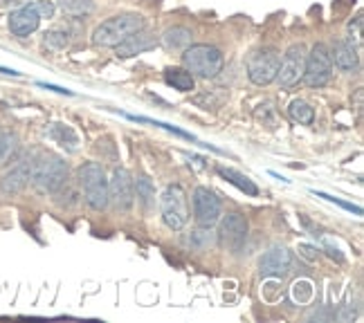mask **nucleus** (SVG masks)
<instances>
[{
	"mask_svg": "<svg viewBox=\"0 0 364 323\" xmlns=\"http://www.w3.org/2000/svg\"><path fill=\"white\" fill-rule=\"evenodd\" d=\"M108 198L113 200L117 212H129L135 202V180L126 168H115L108 182Z\"/></svg>",
	"mask_w": 364,
	"mask_h": 323,
	"instance_id": "nucleus-8",
	"label": "nucleus"
},
{
	"mask_svg": "<svg viewBox=\"0 0 364 323\" xmlns=\"http://www.w3.org/2000/svg\"><path fill=\"white\" fill-rule=\"evenodd\" d=\"M218 236H220V241L225 245L239 249L245 243V238H247V220L241 214H228L220 222Z\"/></svg>",
	"mask_w": 364,
	"mask_h": 323,
	"instance_id": "nucleus-12",
	"label": "nucleus"
},
{
	"mask_svg": "<svg viewBox=\"0 0 364 323\" xmlns=\"http://www.w3.org/2000/svg\"><path fill=\"white\" fill-rule=\"evenodd\" d=\"M34 9L38 11V16H41V18H52V16H54V5L48 3V0H41V3H36Z\"/></svg>",
	"mask_w": 364,
	"mask_h": 323,
	"instance_id": "nucleus-28",
	"label": "nucleus"
},
{
	"mask_svg": "<svg viewBox=\"0 0 364 323\" xmlns=\"http://www.w3.org/2000/svg\"><path fill=\"white\" fill-rule=\"evenodd\" d=\"M144 30V18L139 13H124V16H113L104 21L92 34V43L97 48H117L122 40L131 34Z\"/></svg>",
	"mask_w": 364,
	"mask_h": 323,
	"instance_id": "nucleus-1",
	"label": "nucleus"
},
{
	"mask_svg": "<svg viewBox=\"0 0 364 323\" xmlns=\"http://www.w3.org/2000/svg\"><path fill=\"white\" fill-rule=\"evenodd\" d=\"M317 195H319V198L328 200V202H335L338 207L346 209V212H351V214H355V216H362V209H360V207H355V204H351V202H344V200H340V198H333V195H326V193H317Z\"/></svg>",
	"mask_w": 364,
	"mask_h": 323,
	"instance_id": "nucleus-27",
	"label": "nucleus"
},
{
	"mask_svg": "<svg viewBox=\"0 0 364 323\" xmlns=\"http://www.w3.org/2000/svg\"><path fill=\"white\" fill-rule=\"evenodd\" d=\"M135 189H137V198L142 202L146 209L156 202V187H153V182L146 177V175H139L137 182H135Z\"/></svg>",
	"mask_w": 364,
	"mask_h": 323,
	"instance_id": "nucleus-25",
	"label": "nucleus"
},
{
	"mask_svg": "<svg viewBox=\"0 0 364 323\" xmlns=\"http://www.w3.org/2000/svg\"><path fill=\"white\" fill-rule=\"evenodd\" d=\"M193 216L200 227H214L220 220V200L214 191L207 187H198L193 191Z\"/></svg>",
	"mask_w": 364,
	"mask_h": 323,
	"instance_id": "nucleus-9",
	"label": "nucleus"
},
{
	"mask_svg": "<svg viewBox=\"0 0 364 323\" xmlns=\"http://www.w3.org/2000/svg\"><path fill=\"white\" fill-rule=\"evenodd\" d=\"M290 265H292V254L282 247V245H277L272 249H268L265 254L261 256L259 261V274L261 276H286L290 272Z\"/></svg>",
	"mask_w": 364,
	"mask_h": 323,
	"instance_id": "nucleus-11",
	"label": "nucleus"
},
{
	"mask_svg": "<svg viewBox=\"0 0 364 323\" xmlns=\"http://www.w3.org/2000/svg\"><path fill=\"white\" fill-rule=\"evenodd\" d=\"M162 45L166 50H176V52H185L191 45V32L187 27H171L162 34Z\"/></svg>",
	"mask_w": 364,
	"mask_h": 323,
	"instance_id": "nucleus-17",
	"label": "nucleus"
},
{
	"mask_svg": "<svg viewBox=\"0 0 364 323\" xmlns=\"http://www.w3.org/2000/svg\"><path fill=\"white\" fill-rule=\"evenodd\" d=\"M216 234L212 231V227H200V229H196L191 231V236L187 238V243L191 245V249L196 251H205L209 247H214L216 245Z\"/></svg>",
	"mask_w": 364,
	"mask_h": 323,
	"instance_id": "nucleus-21",
	"label": "nucleus"
},
{
	"mask_svg": "<svg viewBox=\"0 0 364 323\" xmlns=\"http://www.w3.org/2000/svg\"><path fill=\"white\" fill-rule=\"evenodd\" d=\"M304 67H306V52L304 45H292L288 48V52L284 54V61L279 63V72L277 79L282 81L284 88H292L297 86L304 77Z\"/></svg>",
	"mask_w": 364,
	"mask_h": 323,
	"instance_id": "nucleus-10",
	"label": "nucleus"
},
{
	"mask_svg": "<svg viewBox=\"0 0 364 323\" xmlns=\"http://www.w3.org/2000/svg\"><path fill=\"white\" fill-rule=\"evenodd\" d=\"M38 23H41V16L34 9V5H25L9 16V30L16 36H30L32 32L38 30Z\"/></svg>",
	"mask_w": 364,
	"mask_h": 323,
	"instance_id": "nucleus-13",
	"label": "nucleus"
},
{
	"mask_svg": "<svg viewBox=\"0 0 364 323\" xmlns=\"http://www.w3.org/2000/svg\"><path fill=\"white\" fill-rule=\"evenodd\" d=\"M32 177V164L30 162H21L18 166H14L9 173L0 177V193L3 195H16L21 193L27 182Z\"/></svg>",
	"mask_w": 364,
	"mask_h": 323,
	"instance_id": "nucleus-14",
	"label": "nucleus"
},
{
	"mask_svg": "<svg viewBox=\"0 0 364 323\" xmlns=\"http://www.w3.org/2000/svg\"><path fill=\"white\" fill-rule=\"evenodd\" d=\"M288 115L292 121H297V124H304V126H311L313 119H315V110L308 106L306 102L301 99H295L290 106H288Z\"/></svg>",
	"mask_w": 364,
	"mask_h": 323,
	"instance_id": "nucleus-23",
	"label": "nucleus"
},
{
	"mask_svg": "<svg viewBox=\"0 0 364 323\" xmlns=\"http://www.w3.org/2000/svg\"><path fill=\"white\" fill-rule=\"evenodd\" d=\"M18 150V137L14 133L0 131V164H7Z\"/></svg>",
	"mask_w": 364,
	"mask_h": 323,
	"instance_id": "nucleus-24",
	"label": "nucleus"
},
{
	"mask_svg": "<svg viewBox=\"0 0 364 323\" xmlns=\"http://www.w3.org/2000/svg\"><path fill=\"white\" fill-rule=\"evenodd\" d=\"M160 212L162 220L169 229L180 231L189 220V207H187V193L180 185L166 187L160 198Z\"/></svg>",
	"mask_w": 364,
	"mask_h": 323,
	"instance_id": "nucleus-5",
	"label": "nucleus"
},
{
	"mask_svg": "<svg viewBox=\"0 0 364 323\" xmlns=\"http://www.w3.org/2000/svg\"><path fill=\"white\" fill-rule=\"evenodd\" d=\"M182 63H185V67L193 77L214 79L220 75L225 59H223L220 50L214 45H189L182 52Z\"/></svg>",
	"mask_w": 364,
	"mask_h": 323,
	"instance_id": "nucleus-2",
	"label": "nucleus"
},
{
	"mask_svg": "<svg viewBox=\"0 0 364 323\" xmlns=\"http://www.w3.org/2000/svg\"><path fill=\"white\" fill-rule=\"evenodd\" d=\"M68 177V164L57 158V155H43L36 164H32V182L38 191L43 193H54L57 189L63 187V182Z\"/></svg>",
	"mask_w": 364,
	"mask_h": 323,
	"instance_id": "nucleus-4",
	"label": "nucleus"
},
{
	"mask_svg": "<svg viewBox=\"0 0 364 323\" xmlns=\"http://www.w3.org/2000/svg\"><path fill=\"white\" fill-rule=\"evenodd\" d=\"M348 34H351V40L355 38L358 43H362V16H358L355 23H351V27H348Z\"/></svg>",
	"mask_w": 364,
	"mask_h": 323,
	"instance_id": "nucleus-29",
	"label": "nucleus"
},
{
	"mask_svg": "<svg viewBox=\"0 0 364 323\" xmlns=\"http://www.w3.org/2000/svg\"><path fill=\"white\" fill-rule=\"evenodd\" d=\"M279 54L274 50H259L247 59V77L255 86H268L279 72Z\"/></svg>",
	"mask_w": 364,
	"mask_h": 323,
	"instance_id": "nucleus-7",
	"label": "nucleus"
},
{
	"mask_svg": "<svg viewBox=\"0 0 364 323\" xmlns=\"http://www.w3.org/2000/svg\"><path fill=\"white\" fill-rule=\"evenodd\" d=\"M9 3H21V0H0V5H9Z\"/></svg>",
	"mask_w": 364,
	"mask_h": 323,
	"instance_id": "nucleus-31",
	"label": "nucleus"
},
{
	"mask_svg": "<svg viewBox=\"0 0 364 323\" xmlns=\"http://www.w3.org/2000/svg\"><path fill=\"white\" fill-rule=\"evenodd\" d=\"M164 81L169 83V86H173L176 90H180V92H189L196 86L193 75L189 72V70H182V67L164 70Z\"/></svg>",
	"mask_w": 364,
	"mask_h": 323,
	"instance_id": "nucleus-18",
	"label": "nucleus"
},
{
	"mask_svg": "<svg viewBox=\"0 0 364 323\" xmlns=\"http://www.w3.org/2000/svg\"><path fill=\"white\" fill-rule=\"evenodd\" d=\"M156 36L149 34V32H135L131 34L126 40H122V43L117 45V56H122V59H129V56H135V54H142L151 48H156Z\"/></svg>",
	"mask_w": 364,
	"mask_h": 323,
	"instance_id": "nucleus-15",
	"label": "nucleus"
},
{
	"mask_svg": "<svg viewBox=\"0 0 364 323\" xmlns=\"http://www.w3.org/2000/svg\"><path fill=\"white\" fill-rule=\"evenodd\" d=\"M299 251H301V254H304L308 261H315V258H317V251H315L311 245H299Z\"/></svg>",
	"mask_w": 364,
	"mask_h": 323,
	"instance_id": "nucleus-30",
	"label": "nucleus"
},
{
	"mask_svg": "<svg viewBox=\"0 0 364 323\" xmlns=\"http://www.w3.org/2000/svg\"><path fill=\"white\" fill-rule=\"evenodd\" d=\"M48 135H50L57 144H61L63 148H68V150H77L79 137H77V133H75L73 128H70V126L52 124V126H50V131H48Z\"/></svg>",
	"mask_w": 364,
	"mask_h": 323,
	"instance_id": "nucleus-20",
	"label": "nucleus"
},
{
	"mask_svg": "<svg viewBox=\"0 0 364 323\" xmlns=\"http://www.w3.org/2000/svg\"><path fill=\"white\" fill-rule=\"evenodd\" d=\"M59 3V9L68 16H88V13L95 9V3L92 0H57Z\"/></svg>",
	"mask_w": 364,
	"mask_h": 323,
	"instance_id": "nucleus-22",
	"label": "nucleus"
},
{
	"mask_svg": "<svg viewBox=\"0 0 364 323\" xmlns=\"http://www.w3.org/2000/svg\"><path fill=\"white\" fill-rule=\"evenodd\" d=\"M331 59L340 70H355L358 67V50L353 48V43H348V40H340V43L335 45Z\"/></svg>",
	"mask_w": 364,
	"mask_h": 323,
	"instance_id": "nucleus-16",
	"label": "nucleus"
},
{
	"mask_svg": "<svg viewBox=\"0 0 364 323\" xmlns=\"http://www.w3.org/2000/svg\"><path fill=\"white\" fill-rule=\"evenodd\" d=\"M333 77V59L324 43H317L306 59L301 81L308 88H324Z\"/></svg>",
	"mask_w": 364,
	"mask_h": 323,
	"instance_id": "nucleus-6",
	"label": "nucleus"
},
{
	"mask_svg": "<svg viewBox=\"0 0 364 323\" xmlns=\"http://www.w3.org/2000/svg\"><path fill=\"white\" fill-rule=\"evenodd\" d=\"M79 185L86 195V202L95 209V212H104L108 207V180L104 175L102 164L86 162L79 168Z\"/></svg>",
	"mask_w": 364,
	"mask_h": 323,
	"instance_id": "nucleus-3",
	"label": "nucleus"
},
{
	"mask_svg": "<svg viewBox=\"0 0 364 323\" xmlns=\"http://www.w3.org/2000/svg\"><path fill=\"white\" fill-rule=\"evenodd\" d=\"M70 43V34L65 30H50L46 34V48L48 50H63Z\"/></svg>",
	"mask_w": 364,
	"mask_h": 323,
	"instance_id": "nucleus-26",
	"label": "nucleus"
},
{
	"mask_svg": "<svg viewBox=\"0 0 364 323\" xmlns=\"http://www.w3.org/2000/svg\"><path fill=\"white\" fill-rule=\"evenodd\" d=\"M218 175H220L223 180H228L230 185H234L236 189H241L243 193H247V195H259V189H257L255 182H252L250 177H245L243 173L234 171V168L218 166Z\"/></svg>",
	"mask_w": 364,
	"mask_h": 323,
	"instance_id": "nucleus-19",
	"label": "nucleus"
}]
</instances>
